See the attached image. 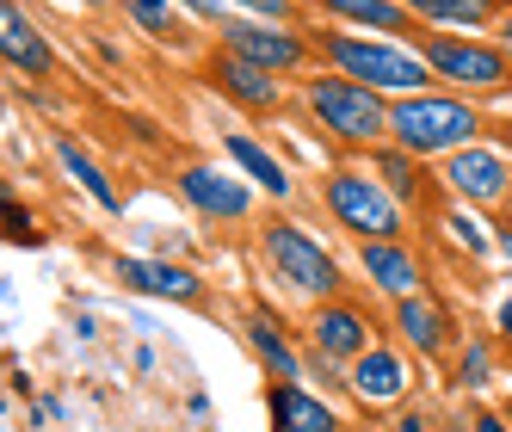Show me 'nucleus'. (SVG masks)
<instances>
[{
	"instance_id": "a211bd4d",
	"label": "nucleus",
	"mask_w": 512,
	"mask_h": 432,
	"mask_svg": "<svg viewBox=\"0 0 512 432\" xmlns=\"http://www.w3.org/2000/svg\"><path fill=\"white\" fill-rule=\"evenodd\" d=\"M241 334H247V346H253V358L272 371V377H290V383H303L309 377V365H303V352L290 346V334H284V321L266 309V303H253L247 309V321H241Z\"/></svg>"
},
{
	"instance_id": "bb28decb",
	"label": "nucleus",
	"mask_w": 512,
	"mask_h": 432,
	"mask_svg": "<svg viewBox=\"0 0 512 432\" xmlns=\"http://www.w3.org/2000/svg\"><path fill=\"white\" fill-rule=\"evenodd\" d=\"M0 241H25V247H38L44 229H38V216L19 210V204H0Z\"/></svg>"
},
{
	"instance_id": "5701e85b",
	"label": "nucleus",
	"mask_w": 512,
	"mask_h": 432,
	"mask_svg": "<svg viewBox=\"0 0 512 432\" xmlns=\"http://www.w3.org/2000/svg\"><path fill=\"white\" fill-rule=\"evenodd\" d=\"M420 25H445V31H488L500 19V0H408Z\"/></svg>"
},
{
	"instance_id": "c756f323",
	"label": "nucleus",
	"mask_w": 512,
	"mask_h": 432,
	"mask_svg": "<svg viewBox=\"0 0 512 432\" xmlns=\"http://www.w3.org/2000/svg\"><path fill=\"white\" fill-rule=\"evenodd\" d=\"M179 7H186V13H198L204 25H223V19H229V0H179Z\"/></svg>"
},
{
	"instance_id": "20e7f679",
	"label": "nucleus",
	"mask_w": 512,
	"mask_h": 432,
	"mask_svg": "<svg viewBox=\"0 0 512 432\" xmlns=\"http://www.w3.org/2000/svg\"><path fill=\"white\" fill-rule=\"evenodd\" d=\"M303 105L340 149H377V142H389V93L364 87V81H346L334 68L303 81Z\"/></svg>"
},
{
	"instance_id": "423d86ee",
	"label": "nucleus",
	"mask_w": 512,
	"mask_h": 432,
	"mask_svg": "<svg viewBox=\"0 0 512 432\" xmlns=\"http://www.w3.org/2000/svg\"><path fill=\"white\" fill-rule=\"evenodd\" d=\"M321 204L334 216V229L352 241H395L408 235V204H401L371 167H334L321 179Z\"/></svg>"
},
{
	"instance_id": "2f4dec72",
	"label": "nucleus",
	"mask_w": 512,
	"mask_h": 432,
	"mask_svg": "<svg viewBox=\"0 0 512 432\" xmlns=\"http://www.w3.org/2000/svg\"><path fill=\"white\" fill-rule=\"evenodd\" d=\"M494 254L512 266V223H500V229H494Z\"/></svg>"
},
{
	"instance_id": "4468645a",
	"label": "nucleus",
	"mask_w": 512,
	"mask_h": 432,
	"mask_svg": "<svg viewBox=\"0 0 512 432\" xmlns=\"http://www.w3.org/2000/svg\"><path fill=\"white\" fill-rule=\"evenodd\" d=\"M112 278L136 297H155V303H204V278L179 260H149V254H118Z\"/></svg>"
},
{
	"instance_id": "9b49d317",
	"label": "nucleus",
	"mask_w": 512,
	"mask_h": 432,
	"mask_svg": "<svg viewBox=\"0 0 512 432\" xmlns=\"http://www.w3.org/2000/svg\"><path fill=\"white\" fill-rule=\"evenodd\" d=\"M173 186H179V198H186L204 223H247V216H253V179L247 173L192 161V167L173 173Z\"/></svg>"
},
{
	"instance_id": "c85d7f7f",
	"label": "nucleus",
	"mask_w": 512,
	"mask_h": 432,
	"mask_svg": "<svg viewBox=\"0 0 512 432\" xmlns=\"http://www.w3.org/2000/svg\"><path fill=\"white\" fill-rule=\"evenodd\" d=\"M229 7H247V13L278 19V25H297V0H229Z\"/></svg>"
},
{
	"instance_id": "0eeeda50",
	"label": "nucleus",
	"mask_w": 512,
	"mask_h": 432,
	"mask_svg": "<svg viewBox=\"0 0 512 432\" xmlns=\"http://www.w3.org/2000/svg\"><path fill=\"white\" fill-rule=\"evenodd\" d=\"M414 383H420V371H414V352L401 346V340H371L352 365H346V389H352V402L358 408H371V414H383V408H401L414 395Z\"/></svg>"
},
{
	"instance_id": "412c9836",
	"label": "nucleus",
	"mask_w": 512,
	"mask_h": 432,
	"mask_svg": "<svg viewBox=\"0 0 512 432\" xmlns=\"http://www.w3.org/2000/svg\"><path fill=\"white\" fill-rule=\"evenodd\" d=\"M364 155H371L364 167H371L401 204H420V198H426V161H420L414 149H401V142L389 136V142H377V149H364Z\"/></svg>"
},
{
	"instance_id": "f704fd0d",
	"label": "nucleus",
	"mask_w": 512,
	"mask_h": 432,
	"mask_svg": "<svg viewBox=\"0 0 512 432\" xmlns=\"http://www.w3.org/2000/svg\"><path fill=\"white\" fill-rule=\"evenodd\" d=\"M0 204H13V186H7V179H0Z\"/></svg>"
},
{
	"instance_id": "39448f33",
	"label": "nucleus",
	"mask_w": 512,
	"mask_h": 432,
	"mask_svg": "<svg viewBox=\"0 0 512 432\" xmlns=\"http://www.w3.org/2000/svg\"><path fill=\"white\" fill-rule=\"evenodd\" d=\"M414 50L432 68V87L445 81L451 93H469V99L512 87L506 44H488V38H475V31H414Z\"/></svg>"
},
{
	"instance_id": "6e6552de",
	"label": "nucleus",
	"mask_w": 512,
	"mask_h": 432,
	"mask_svg": "<svg viewBox=\"0 0 512 432\" xmlns=\"http://www.w3.org/2000/svg\"><path fill=\"white\" fill-rule=\"evenodd\" d=\"M216 31H223V50H235V56H247V62L272 68V75H297V68L315 62V44L303 38L297 25H278V19H235V13H229Z\"/></svg>"
},
{
	"instance_id": "a878e982",
	"label": "nucleus",
	"mask_w": 512,
	"mask_h": 432,
	"mask_svg": "<svg viewBox=\"0 0 512 432\" xmlns=\"http://www.w3.org/2000/svg\"><path fill=\"white\" fill-rule=\"evenodd\" d=\"M463 395H475V389H488L494 383V346L488 340H469L463 352H457V377H451Z\"/></svg>"
},
{
	"instance_id": "4be33fe9",
	"label": "nucleus",
	"mask_w": 512,
	"mask_h": 432,
	"mask_svg": "<svg viewBox=\"0 0 512 432\" xmlns=\"http://www.w3.org/2000/svg\"><path fill=\"white\" fill-rule=\"evenodd\" d=\"M56 161H62V173L75 179V186H81V192H87V198H93L105 216H124V192L112 186V179H105V167H99V161L81 149L75 136H56Z\"/></svg>"
},
{
	"instance_id": "9d476101",
	"label": "nucleus",
	"mask_w": 512,
	"mask_h": 432,
	"mask_svg": "<svg viewBox=\"0 0 512 432\" xmlns=\"http://www.w3.org/2000/svg\"><path fill=\"white\" fill-rule=\"evenodd\" d=\"M438 179H445V192L457 204H500L512 198V161L500 149H488V142H463V149H451L445 161H438Z\"/></svg>"
},
{
	"instance_id": "cd10ccee",
	"label": "nucleus",
	"mask_w": 512,
	"mask_h": 432,
	"mask_svg": "<svg viewBox=\"0 0 512 432\" xmlns=\"http://www.w3.org/2000/svg\"><path fill=\"white\" fill-rule=\"evenodd\" d=\"M389 432H445V420H438L426 402H414V395H408V402L389 414Z\"/></svg>"
},
{
	"instance_id": "2eb2a0df",
	"label": "nucleus",
	"mask_w": 512,
	"mask_h": 432,
	"mask_svg": "<svg viewBox=\"0 0 512 432\" xmlns=\"http://www.w3.org/2000/svg\"><path fill=\"white\" fill-rule=\"evenodd\" d=\"M210 81H216V93H223V99H235L241 112H260L266 118V112H278V105H284V75H272V68L247 62L235 50H216Z\"/></svg>"
},
{
	"instance_id": "c9c22d12",
	"label": "nucleus",
	"mask_w": 512,
	"mask_h": 432,
	"mask_svg": "<svg viewBox=\"0 0 512 432\" xmlns=\"http://www.w3.org/2000/svg\"><path fill=\"white\" fill-rule=\"evenodd\" d=\"M81 7H105V0H81Z\"/></svg>"
},
{
	"instance_id": "dca6fc26",
	"label": "nucleus",
	"mask_w": 512,
	"mask_h": 432,
	"mask_svg": "<svg viewBox=\"0 0 512 432\" xmlns=\"http://www.w3.org/2000/svg\"><path fill=\"white\" fill-rule=\"evenodd\" d=\"M0 62L19 68L25 81H50L56 75V50L38 25H31V13L19 7V0H0Z\"/></svg>"
},
{
	"instance_id": "f257e3e1",
	"label": "nucleus",
	"mask_w": 512,
	"mask_h": 432,
	"mask_svg": "<svg viewBox=\"0 0 512 432\" xmlns=\"http://www.w3.org/2000/svg\"><path fill=\"white\" fill-rule=\"evenodd\" d=\"M315 56L321 68H334V75L346 81H364V87H377L389 99L401 93H426L432 87V68L414 44H401V38H383V31H358V25H334V31H315Z\"/></svg>"
},
{
	"instance_id": "f3484780",
	"label": "nucleus",
	"mask_w": 512,
	"mask_h": 432,
	"mask_svg": "<svg viewBox=\"0 0 512 432\" xmlns=\"http://www.w3.org/2000/svg\"><path fill=\"white\" fill-rule=\"evenodd\" d=\"M266 408H272V432H340L334 402L303 389V383H290V377H278L266 389Z\"/></svg>"
},
{
	"instance_id": "393cba45",
	"label": "nucleus",
	"mask_w": 512,
	"mask_h": 432,
	"mask_svg": "<svg viewBox=\"0 0 512 432\" xmlns=\"http://www.w3.org/2000/svg\"><path fill=\"white\" fill-rule=\"evenodd\" d=\"M124 7H130V19L149 31V38H161V44H179V38H186V25H179V7H173V0H124Z\"/></svg>"
},
{
	"instance_id": "6ab92c4d",
	"label": "nucleus",
	"mask_w": 512,
	"mask_h": 432,
	"mask_svg": "<svg viewBox=\"0 0 512 432\" xmlns=\"http://www.w3.org/2000/svg\"><path fill=\"white\" fill-rule=\"evenodd\" d=\"M223 155H229L235 173H247L272 204H290V198H297V179H290V167L266 149V142H253L247 130H229V136H223Z\"/></svg>"
},
{
	"instance_id": "ddd939ff",
	"label": "nucleus",
	"mask_w": 512,
	"mask_h": 432,
	"mask_svg": "<svg viewBox=\"0 0 512 432\" xmlns=\"http://www.w3.org/2000/svg\"><path fill=\"white\" fill-rule=\"evenodd\" d=\"M358 272L371 278V291L389 297V303L426 291V260H420V247L408 235H395V241H358Z\"/></svg>"
},
{
	"instance_id": "e433bc0d",
	"label": "nucleus",
	"mask_w": 512,
	"mask_h": 432,
	"mask_svg": "<svg viewBox=\"0 0 512 432\" xmlns=\"http://www.w3.org/2000/svg\"><path fill=\"white\" fill-rule=\"evenodd\" d=\"M506 56H512V44H506Z\"/></svg>"
},
{
	"instance_id": "1a4fd4ad",
	"label": "nucleus",
	"mask_w": 512,
	"mask_h": 432,
	"mask_svg": "<svg viewBox=\"0 0 512 432\" xmlns=\"http://www.w3.org/2000/svg\"><path fill=\"white\" fill-rule=\"evenodd\" d=\"M303 334H309V352L334 358V365H352V358L377 340V321H371V309H364L358 297H346V291H340V297L309 303Z\"/></svg>"
},
{
	"instance_id": "f8f14e48",
	"label": "nucleus",
	"mask_w": 512,
	"mask_h": 432,
	"mask_svg": "<svg viewBox=\"0 0 512 432\" xmlns=\"http://www.w3.org/2000/svg\"><path fill=\"white\" fill-rule=\"evenodd\" d=\"M389 328H395V340L408 346L420 365H432V358H445V352L457 346V321H451V309L438 303L432 291L401 297V303L389 309Z\"/></svg>"
},
{
	"instance_id": "72a5a7b5",
	"label": "nucleus",
	"mask_w": 512,
	"mask_h": 432,
	"mask_svg": "<svg viewBox=\"0 0 512 432\" xmlns=\"http://www.w3.org/2000/svg\"><path fill=\"white\" fill-rule=\"evenodd\" d=\"M494 25H500V38L512 44V7H500V19H494Z\"/></svg>"
},
{
	"instance_id": "b1692460",
	"label": "nucleus",
	"mask_w": 512,
	"mask_h": 432,
	"mask_svg": "<svg viewBox=\"0 0 512 432\" xmlns=\"http://www.w3.org/2000/svg\"><path fill=\"white\" fill-rule=\"evenodd\" d=\"M438 229H451V241L463 247L469 260H488V254H494V229L475 216V204H457V198H451L445 210H438Z\"/></svg>"
},
{
	"instance_id": "aec40b11",
	"label": "nucleus",
	"mask_w": 512,
	"mask_h": 432,
	"mask_svg": "<svg viewBox=\"0 0 512 432\" xmlns=\"http://www.w3.org/2000/svg\"><path fill=\"white\" fill-rule=\"evenodd\" d=\"M309 7L340 25H358V31H383V38H414L420 31L408 0H309Z\"/></svg>"
},
{
	"instance_id": "f03ea898",
	"label": "nucleus",
	"mask_w": 512,
	"mask_h": 432,
	"mask_svg": "<svg viewBox=\"0 0 512 432\" xmlns=\"http://www.w3.org/2000/svg\"><path fill=\"white\" fill-rule=\"evenodd\" d=\"M488 118L482 105H475L469 93H401L389 99V136L401 142V149H414L420 161H445L451 149H463V142H482Z\"/></svg>"
},
{
	"instance_id": "7ed1b4c3",
	"label": "nucleus",
	"mask_w": 512,
	"mask_h": 432,
	"mask_svg": "<svg viewBox=\"0 0 512 432\" xmlns=\"http://www.w3.org/2000/svg\"><path fill=\"white\" fill-rule=\"evenodd\" d=\"M260 260H266V278L278 284L284 297L321 303V297H340L346 291L340 260L321 247V235H309L303 223H290V216H272V223L260 229Z\"/></svg>"
},
{
	"instance_id": "7c9ffc66",
	"label": "nucleus",
	"mask_w": 512,
	"mask_h": 432,
	"mask_svg": "<svg viewBox=\"0 0 512 432\" xmlns=\"http://www.w3.org/2000/svg\"><path fill=\"white\" fill-rule=\"evenodd\" d=\"M469 426H475V432H512V420L494 414V408H469Z\"/></svg>"
},
{
	"instance_id": "473e14b6",
	"label": "nucleus",
	"mask_w": 512,
	"mask_h": 432,
	"mask_svg": "<svg viewBox=\"0 0 512 432\" xmlns=\"http://www.w3.org/2000/svg\"><path fill=\"white\" fill-rule=\"evenodd\" d=\"M494 328H500V340H512V297L494 309Z\"/></svg>"
}]
</instances>
